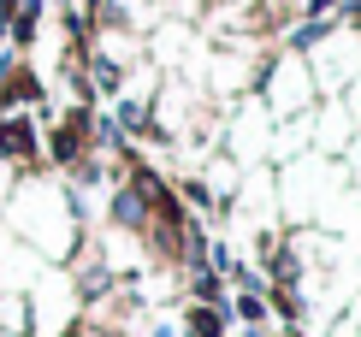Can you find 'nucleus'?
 I'll use <instances>...</instances> for the list:
<instances>
[{
    "label": "nucleus",
    "instance_id": "obj_1",
    "mask_svg": "<svg viewBox=\"0 0 361 337\" xmlns=\"http://www.w3.org/2000/svg\"><path fill=\"white\" fill-rule=\"evenodd\" d=\"M0 213H6V231L30 243L48 266H66L71 255H78V243H83V219H78V207H71V190L59 178L48 172H30L12 183V195L0 202Z\"/></svg>",
    "mask_w": 361,
    "mask_h": 337
},
{
    "label": "nucleus",
    "instance_id": "obj_2",
    "mask_svg": "<svg viewBox=\"0 0 361 337\" xmlns=\"http://www.w3.org/2000/svg\"><path fill=\"white\" fill-rule=\"evenodd\" d=\"M255 101L267 106V118H302V113H314V101H320V89H314V78H308V59H302V48L296 42H279L273 54L261 59V78H255Z\"/></svg>",
    "mask_w": 361,
    "mask_h": 337
},
{
    "label": "nucleus",
    "instance_id": "obj_3",
    "mask_svg": "<svg viewBox=\"0 0 361 337\" xmlns=\"http://www.w3.org/2000/svg\"><path fill=\"white\" fill-rule=\"evenodd\" d=\"M302 59H308V78L314 89H320V101L326 95H338L343 83L361 71V18H332V24H314L302 42Z\"/></svg>",
    "mask_w": 361,
    "mask_h": 337
},
{
    "label": "nucleus",
    "instance_id": "obj_4",
    "mask_svg": "<svg viewBox=\"0 0 361 337\" xmlns=\"http://www.w3.org/2000/svg\"><path fill=\"white\" fill-rule=\"evenodd\" d=\"M42 266H48V260L30 249V243H18L12 231H0V296H24V290L42 278Z\"/></svg>",
    "mask_w": 361,
    "mask_h": 337
},
{
    "label": "nucleus",
    "instance_id": "obj_5",
    "mask_svg": "<svg viewBox=\"0 0 361 337\" xmlns=\"http://www.w3.org/2000/svg\"><path fill=\"white\" fill-rule=\"evenodd\" d=\"M71 337H113V331H95V326H78V331H71Z\"/></svg>",
    "mask_w": 361,
    "mask_h": 337
},
{
    "label": "nucleus",
    "instance_id": "obj_6",
    "mask_svg": "<svg viewBox=\"0 0 361 337\" xmlns=\"http://www.w3.org/2000/svg\"><path fill=\"white\" fill-rule=\"evenodd\" d=\"M0 337H18V331H0Z\"/></svg>",
    "mask_w": 361,
    "mask_h": 337
}]
</instances>
